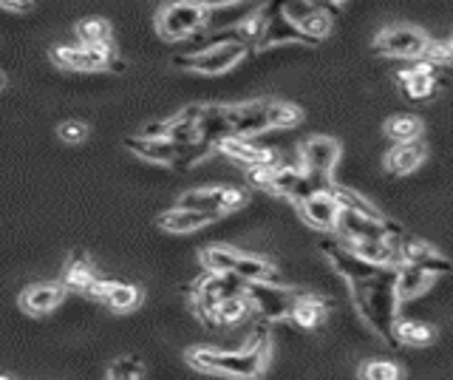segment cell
Returning a JSON list of instances; mask_svg holds the SVG:
<instances>
[{
	"mask_svg": "<svg viewBox=\"0 0 453 380\" xmlns=\"http://www.w3.org/2000/svg\"><path fill=\"white\" fill-rule=\"evenodd\" d=\"M269 358H273V335L266 327L255 332L244 349L190 346L184 352V361H188L190 369L233 380H258L266 372Z\"/></svg>",
	"mask_w": 453,
	"mask_h": 380,
	"instance_id": "cell-1",
	"label": "cell"
},
{
	"mask_svg": "<svg viewBox=\"0 0 453 380\" xmlns=\"http://www.w3.org/2000/svg\"><path fill=\"white\" fill-rule=\"evenodd\" d=\"M351 301L357 306L360 318L380 335L391 349L400 344L394 341V323L400 321V299H396V267H382L372 278L349 281Z\"/></svg>",
	"mask_w": 453,
	"mask_h": 380,
	"instance_id": "cell-2",
	"label": "cell"
},
{
	"mask_svg": "<svg viewBox=\"0 0 453 380\" xmlns=\"http://www.w3.org/2000/svg\"><path fill=\"white\" fill-rule=\"evenodd\" d=\"M207 23H210V9L193 4V0H170L153 18L156 35L167 40V43H181V40L204 32Z\"/></svg>",
	"mask_w": 453,
	"mask_h": 380,
	"instance_id": "cell-3",
	"label": "cell"
},
{
	"mask_svg": "<svg viewBox=\"0 0 453 380\" xmlns=\"http://www.w3.org/2000/svg\"><path fill=\"white\" fill-rule=\"evenodd\" d=\"M250 46L241 43V40H230V43H219V46H207V49H196L188 54H176L173 68H181V72H190L198 77H221L230 68H235L241 60L247 58Z\"/></svg>",
	"mask_w": 453,
	"mask_h": 380,
	"instance_id": "cell-4",
	"label": "cell"
},
{
	"mask_svg": "<svg viewBox=\"0 0 453 380\" xmlns=\"http://www.w3.org/2000/svg\"><path fill=\"white\" fill-rule=\"evenodd\" d=\"M332 236H337L340 242H400L405 236V228L388 216L372 219V216H363V213H354V210L340 207Z\"/></svg>",
	"mask_w": 453,
	"mask_h": 380,
	"instance_id": "cell-5",
	"label": "cell"
},
{
	"mask_svg": "<svg viewBox=\"0 0 453 380\" xmlns=\"http://www.w3.org/2000/svg\"><path fill=\"white\" fill-rule=\"evenodd\" d=\"M340 143L334 136H309L306 143L297 148V167L315 182L318 188H332V174L340 162Z\"/></svg>",
	"mask_w": 453,
	"mask_h": 380,
	"instance_id": "cell-6",
	"label": "cell"
},
{
	"mask_svg": "<svg viewBox=\"0 0 453 380\" xmlns=\"http://www.w3.org/2000/svg\"><path fill=\"white\" fill-rule=\"evenodd\" d=\"M51 63L63 72H108V68L122 72V63L117 60L113 46H54Z\"/></svg>",
	"mask_w": 453,
	"mask_h": 380,
	"instance_id": "cell-7",
	"label": "cell"
},
{
	"mask_svg": "<svg viewBox=\"0 0 453 380\" xmlns=\"http://www.w3.org/2000/svg\"><path fill=\"white\" fill-rule=\"evenodd\" d=\"M250 205V193L244 188H230V185H219V188H193L188 193L179 196V207L188 210H202V213L212 216H226L235 213V210Z\"/></svg>",
	"mask_w": 453,
	"mask_h": 380,
	"instance_id": "cell-8",
	"label": "cell"
},
{
	"mask_svg": "<svg viewBox=\"0 0 453 380\" xmlns=\"http://www.w3.org/2000/svg\"><path fill=\"white\" fill-rule=\"evenodd\" d=\"M428 32L419 29V26H408V23H394L386 26L377 37L372 49L382 58H400V60H419L422 49L428 46Z\"/></svg>",
	"mask_w": 453,
	"mask_h": 380,
	"instance_id": "cell-9",
	"label": "cell"
},
{
	"mask_svg": "<svg viewBox=\"0 0 453 380\" xmlns=\"http://www.w3.org/2000/svg\"><path fill=\"white\" fill-rule=\"evenodd\" d=\"M303 290H295L287 284H244V299L250 306L258 309L264 321H287L295 301L301 299Z\"/></svg>",
	"mask_w": 453,
	"mask_h": 380,
	"instance_id": "cell-10",
	"label": "cell"
},
{
	"mask_svg": "<svg viewBox=\"0 0 453 380\" xmlns=\"http://www.w3.org/2000/svg\"><path fill=\"white\" fill-rule=\"evenodd\" d=\"M261 18H264V29L261 37L255 40V51H266V49H275L283 43H306V46H315L306 35H301V29L283 15V6L280 0H269V4L261 6Z\"/></svg>",
	"mask_w": 453,
	"mask_h": 380,
	"instance_id": "cell-11",
	"label": "cell"
},
{
	"mask_svg": "<svg viewBox=\"0 0 453 380\" xmlns=\"http://www.w3.org/2000/svg\"><path fill=\"white\" fill-rule=\"evenodd\" d=\"M85 299L105 304L113 313H131L142 301H145V292H142L136 284H127V281H103L96 278L94 287L85 292Z\"/></svg>",
	"mask_w": 453,
	"mask_h": 380,
	"instance_id": "cell-12",
	"label": "cell"
},
{
	"mask_svg": "<svg viewBox=\"0 0 453 380\" xmlns=\"http://www.w3.org/2000/svg\"><path fill=\"white\" fill-rule=\"evenodd\" d=\"M266 105H269V100H250V103L224 105V114H226V122H230V131L235 136H247V139H255L258 134L269 131Z\"/></svg>",
	"mask_w": 453,
	"mask_h": 380,
	"instance_id": "cell-13",
	"label": "cell"
},
{
	"mask_svg": "<svg viewBox=\"0 0 453 380\" xmlns=\"http://www.w3.org/2000/svg\"><path fill=\"white\" fill-rule=\"evenodd\" d=\"M396 250H400V264H414V267H422V270H428L431 275H448L450 273V261L442 256L439 250H434L428 242H422V238L417 236H403L400 244H396Z\"/></svg>",
	"mask_w": 453,
	"mask_h": 380,
	"instance_id": "cell-14",
	"label": "cell"
},
{
	"mask_svg": "<svg viewBox=\"0 0 453 380\" xmlns=\"http://www.w3.org/2000/svg\"><path fill=\"white\" fill-rule=\"evenodd\" d=\"M297 213H301L315 230H320V233H334L340 205H337V199L332 196V188H326V190L309 193L306 199L297 202Z\"/></svg>",
	"mask_w": 453,
	"mask_h": 380,
	"instance_id": "cell-15",
	"label": "cell"
},
{
	"mask_svg": "<svg viewBox=\"0 0 453 380\" xmlns=\"http://www.w3.org/2000/svg\"><path fill=\"white\" fill-rule=\"evenodd\" d=\"M315 190H323V188H318L315 182H311L301 167H295V165H275L273 179H269V188H266V193L283 196V199H289L295 205Z\"/></svg>",
	"mask_w": 453,
	"mask_h": 380,
	"instance_id": "cell-16",
	"label": "cell"
},
{
	"mask_svg": "<svg viewBox=\"0 0 453 380\" xmlns=\"http://www.w3.org/2000/svg\"><path fill=\"white\" fill-rule=\"evenodd\" d=\"M219 153H224L226 159H233V162H241V165H247V167H255V165H275V151H269L258 143H252V139L247 136H224L219 148Z\"/></svg>",
	"mask_w": 453,
	"mask_h": 380,
	"instance_id": "cell-17",
	"label": "cell"
},
{
	"mask_svg": "<svg viewBox=\"0 0 453 380\" xmlns=\"http://www.w3.org/2000/svg\"><path fill=\"white\" fill-rule=\"evenodd\" d=\"M65 299V287L63 284H57V281H40V284H32V287H26L23 295H20V306L26 309L28 315H49L54 313L57 306L63 304Z\"/></svg>",
	"mask_w": 453,
	"mask_h": 380,
	"instance_id": "cell-18",
	"label": "cell"
},
{
	"mask_svg": "<svg viewBox=\"0 0 453 380\" xmlns=\"http://www.w3.org/2000/svg\"><path fill=\"white\" fill-rule=\"evenodd\" d=\"M396 86H400V91L411 97V100H425V97H431L436 91L439 74L434 66L417 60V66L403 68V72L396 74Z\"/></svg>",
	"mask_w": 453,
	"mask_h": 380,
	"instance_id": "cell-19",
	"label": "cell"
},
{
	"mask_svg": "<svg viewBox=\"0 0 453 380\" xmlns=\"http://www.w3.org/2000/svg\"><path fill=\"white\" fill-rule=\"evenodd\" d=\"M125 145L131 153H136L139 159H145L150 165H176L181 148L173 145L170 139H148V136H127Z\"/></svg>",
	"mask_w": 453,
	"mask_h": 380,
	"instance_id": "cell-20",
	"label": "cell"
},
{
	"mask_svg": "<svg viewBox=\"0 0 453 380\" xmlns=\"http://www.w3.org/2000/svg\"><path fill=\"white\" fill-rule=\"evenodd\" d=\"M233 273L247 284H283L278 267L264 256H255V252H238Z\"/></svg>",
	"mask_w": 453,
	"mask_h": 380,
	"instance_id": "cell-21",
	"label": "cell"
},
{
	"mask_svg": "<svg viewBox=\"0 0 453 380\" xmlns=\"http://www.w3.org/2000/svg\"><path fill=\"white\" fill-rule=\"evenodd\" d=\"M329 299H323V295L318 292H301V299L295 301L292 306V313L287 321H292L295 327H301V330H318L323 327V321L326 315H329Z\"/></svg>",
	"mask_w": 453,
	"mask_h": 380,
	"instance_id": "cell-22",
	"label": "cell"
},
{
	"mask_svg": "<svg viewBox=\"0 0 453 380\" xmlns=\"http://www.w3.org/2000/svg\"><path fill=\"white\" fill-rule=\"evenodd\" d=\"M219 216L212 213H202V210H188V207H170L165 210V213L159 216V228L173 233V236H188V233H196L207 228V224H212Z\"/></svg>",
	"mask_w": 453,
	"mask_h": 380,
	"instance_id": "cell-23",
	"label": "cell"
},
{
	"mask_svg": "<svg viewBox=\"0 0 453 380\" xmlns=\"http://www.w3.org/2000/svg\"><path fill=\"white\" fill-rule=\"evenodd\" d=\"M425 157H428V148H425L422 139H414V143H400L386 153V171L391 176H408L425 162Z\"/></svg>",
	"mask_w": 453,
	"mask_h": 380,
	"instance_id": "cell-24",
	"label": "cell"
},
{
	"mask_svg": "<svg viewBox=\"0 0 453 380\" xmlns=\"http://www.w3.org/2000/svg\"><path fill=\"white\" fill-rule=\"evenodd\" d=\"M198 117H202V103L181 108L179 114H173L167 122V139L181 151L190 148L196 143V131H198Z\"/></svg>",
	"mask_w": 453,
	"mask_h": 380,
	"instance_id": "cell-25",
	"label": "cell"
},
{
	"mask_svg": "<svg viewBox=\"0 0 453 380\" xmlns=\"http://www.w3.org/2000/svg\"><path fill=\"white\" fill-rule=\"evenodd\" d=\"M436 275H431L428 270L414 264H400L396 267V299L400 301H411L419 299L422 292H428L434 287Z\"/></svg>",
	"mask_w": 453,
	"mask_h": 380,
	"instance_id": "cell-26",
	"label": "cell"
},
{
	"mask_svg": "<svg viewBox=\"0 0 453 380\" xmlns=\"http://www.w3.org/2000/svg\"><path fill=\"white\" fill-rule=\"evenodd\" d=\"M99 275L94 273V264L82 256V252H77L74 259L68 261V267H65V275H63V281L60 284L65 287V292H77V295H85L91 287H94V281H96Z\"/></svg>",
	"mask_w": 453,
	"mask_h": 380,
	"instance_id": "cell-27",
	"label": "cell"
},
{
	"mask_svg": "<svg viewBox=\"0 0 453 380\" xmlns=\"http://www.w3.org/2000/svg\"><path fill=\"white\" fill-rule=\"evenodd\" d=\"M382 131L391 139V143H414V139L422 136V120L417 114H394L386 120Z\"/></svg>",
	"mask_w": 453,
	"mask_h": 380,
	"instance_id": "cell-28",
	"label": "cell"
},
{
	"mask_svg": "<svg viewBox=\"0 0 453 380\" xmlns=\"http://www.w3.org/2000/svg\"><path fill=\"white\" fill-rule=\"evenodd\" d=\"M74 32L82 46H113L111 23L105 18H82L74 26Z\"/></svg>",
	"mask_w": 453,
	"mask_h": 380,
	"instance_id": "cell-29",
	"label": "cell"
},
{
	"mask_svg": "<svg viewBox=\"0 0 453 380\" xmlns=\"http://www.w3.org/2000/svg\"><path fill=\"white\" fill-rule=\"evenodd\" d=\"M394 341L403 346H428L434 341V330L422 321H396Z\"/></svg>",
	"mask_w": 453,
	"mask_h": 380,
	"instance_id": "cell-30",
	"label": "cell"
},
{
	"mask_svg": "<svg viewBox=\"0 0 453 380\" xmlns=\"http://www.w3.org/2000/svg\"><path fill=\"white\" fill-rule=\"evenodd\" d=\"M238 252L235 247H224V244H210L198 252V259H202L204 270L207 273H233V267L238 261Z\"/></svg>",
	"mask_w": 453,
	"mask_h": 380,
	"instance_id": "cell-31",
	"label": "cell"
},
{
	"mask_svg": "<svg viewBox=\"0 0 453 380\" xmlns=\"http://www.w3.org/2000/svg\"><path fill=\"white\" fill-rule=\"evenodd\" d=\"M332 196L337 199V205H340V207L354 210V213H363V216H372V219L386 216V213H380V207H377V205H372V202L365 199L363 193L351 190V188H343V185H332Z\"/></svg>",
	"mask_w": 453,
	"mask_h": 380,
	"instance_id": "cell-32",
	"label": "cell"
},
{
	"mask_svg": "<svg viewBox=\"0 0 453 380\" xmlns=\"http://www.w3.org/2000/svg\"><path fill=\"white\" fill-rule=\"evenodd\" d=\"M295 26L301 29V35H306L311 40V43H318V40L332 35V15H329V12H323V9L315 6V9L309 12V15H303Z\"/></svg>",
	"mask_w": 453,
	"mask_h": 380,
	"instance_id": "cell-33",
	"label": "cell"
},
{
	"mask_svg": "<svg viewBox=\"0 0 453 380\" xmlns=\"http://www.w3.org/2000/svg\"><path fill=\"white\" fill-rule=\"evenodd\" d=\"M266 120H269V128H295V125H301L303 111L297 108V105H292V103L269 100V105H266Z\"/></svg>",
	"mask_w": 453,
	"mask_h": 380,
	"instance_id": "cell-34",
	"label": "cell"
},
{
	"mask_svg": "<svg viewBox=\"0 0 453 380\" xmlns=\"http://www.w3.org/2000/svg\"><path fill=\"white\" fill-rule=\"evenodd\" d=\"M250 315V304L244 295H235V299H224L219 306H216V327H235Z\"/></svg>",
	"mask_w": 453,
	"mask_h": 380,
	"instance_id": "cell-35",
	"label": "cell"
},
{
	"mask_svg": "<svg viewBox=\"0 0 453 380\" xmlns=\"http://www.w3.org/2000/svg\"><path fill=\"white\" fill-rule=\"evenodd\" d=\"M360 380H403V369L394 361H368L360 366Z\"/></svg>",
	"mask_w": 453,
	"mask_h": 380,
	"instance_id": "cell-36",
	"label": "cell"
},
{
	"mask_svg": "<svg viewBox=\"0 0 453 380\" xmlns=\"http://www.w3.org/2000/svg\"><path fill=\"white\" fill-rule=\"evenodd\" d=\"M422 63H428L434 68H445L450 60H453V46L450 40H428V46L422 49L419 54Z\"/></svg>",
	"mask_w": 453,
	"mask_h": 380,
	"instance_id": "cell-37",
	"label": "cell"
},
{
	"mask_svg": "<svg viewBox=\"0 0 453 380\" xmlns=\"http://www.w3.org/2000/svg\"><path fill=\"white\" fill-rule=\"evenodd\" d=\"M142 377V361L136 355H125L111 363L108 380H139Z\"/></svg>",
	"mask_w": 453,
	"mask_h": 380,
	"instance_id": "cell-38",
	"label": "cell"
},
{
	"mask_svg": "<svg viewBox=\"0 0 453 380\" xmlns=\"http://www.w3.org/2000/svg\"><path fill=\"white\" fill-rule=\"evenodd\" d=\"M57 136H60L65 145H80L85 143V136H88V125L80 120H65L60 122V128H57Z\"/></svg>",
	"mask_w": 453,
	"mask_h": 380,
	"instance_id": "cell-39",
	"label": "cell"
},
{
	"mask_svg": "<svg viewBox=\"0 0 453 380\" xmlns=\"http://www.w3.org/2000/svg\"><path fill=\"white\" fill-rule=\"evenodd\" d=\"M139 136H148V139H167V122H165V120H156V122L142 125Z\"/></svg>",
	"mask_w": 453,
	"mask_h": 380,
	"instance_id": "cell-40",
	"label": "cell"
},
{
	"mask_svg": "<svg viewBox=\"0 0 453 380\" xmlns=\"http://www.w3.org/2000/svg\"><path fill=\"white\" fill-rule=\"evenodd\" d=\"M193 4L204 6V9H210V12H216V9H230V6H238V4H244V0H193Z\"/></svg>",
	"mask_w": 453,
	"mask_h": 380,
	"instance_id": "cell-41",
	"label": "cell"
},
{
	"mask_svg": "<svg viewBox=\"0 0 453 380\" xmlns=\"http://www.w3.org/2000/svg\"><path fill=\"white\" fill-rule=\"evenodd\" d=\"M0 6L12 9V12H26L28 6H32V0H0Z\"/></svg>",
	"mask_w": 453,
	"mask_h": 380,
	"instance_id": "cell-42",
	"label": "cell"
},
{
	"mask_svg": "<svg viewBox=\"0 0 453 380\" xmlns=\"http://www.w3.org/2000/svg\"><path fill=\"white\" fill-rule=\"evenodd\" d=\"M6 86V77H4V72H0V89H4Z\"/></svg>",
	"mask_w": 453,
	"mask_h": 380,
	"instance_id": "cell-43",
	"label": "cell"
},
{
	"mask_svg": "<svg viewBox=\"0 0 453 380\" xmlns=\"http://www.w3.org/2000/svg\"><path fill=\"white\" fill-rule=\"evenodd\" d=\"M0 380H14L12 375H0Z\"/></svg>",
	"mask_w": 453,
	"mask_h": 380,
	"instance_id": "cell-44",
	"label": "cell"
},
{
	"mask_svg": "<svg viewBox=\"0 0 453 380\" xmlns=\"http://www.w3.org/2000/svg\"><path fill=\"white\" fill-rule=\"evenodd\" d=\"M332 4H346V0H332Z\"/></svg>",
	"mask_w": 453,
	"mask_h": 380,
	"instance_id": "cell-45",
	"label": "cell"
}]
</instances>
